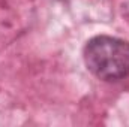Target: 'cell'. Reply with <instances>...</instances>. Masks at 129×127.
Instances as JSON below:
<instances>
[{"label": "cell", "instance_id": "6da1fadb", "mask_svg": "<svg viewBox=\"0 0 129 127\" xmlns=\"http://www.w3.org/2000/svg\"><path fill=\"white\" fill-rule=\"evenodd\" d=\"M86 67L102 81L129 76V42L113 36L92 37L83 51Z\"/></svg>", "mask_w": 129, "mask_h": 127}]
</instances>
